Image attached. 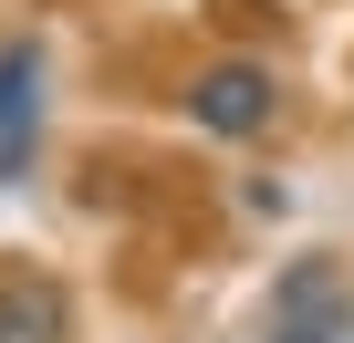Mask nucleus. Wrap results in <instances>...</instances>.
Returning <instances> with one entry per match:
<instances>
[{
    "instance_id": "nucleus-1",
    "label": "nucleus",
    "mask_w": 354,
    "mask_h": 343,
    "mask_svg": "<svg viewBox=\"0 0 354 343\" xmlns=\"http://www.w3.org/2000/svg\"><path fill=\"white\" fill-rule=\"evenodd\" d=\"M188 115H198L209 135H261V125H271V73H261V63H209V73L188 84Z\"/></svg>"
},
{
    "instance_id": "nucleus-2",
    "label": "nucleus",
    "mask_w": 354,
    "mask_h": 343,
    "mask_svg": "<svg viewBox=\"0 0 354 343\" xmlns=\"http://www.w3.org/2000/svg\"><path fill=\"white\" fill-rule=\"evenodd\" d=\"M32 125H42V52H0V177H21L32 156Z\"/></svg>"
},
{
    "instance_id": "nucleus-3",
    "label": "nucleus",
    "mask_w": 354,
    "mask_h": 343,
    "mask_svg": "<svg viewBox=\"0 0 354 343\" xmlns=\"http://www.w3.org/2000/svg\"><path fill=\"white\" fill-rule=\"evenodd\" d=\"M0 343H63V291H53V281L0 291Z\"/></svg>"
}]
</instances>
